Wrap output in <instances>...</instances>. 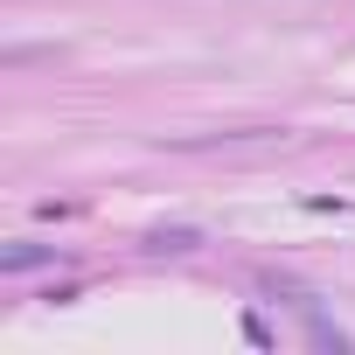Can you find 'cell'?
Listing matches in <instances>:
<instances>
[{
  "instance_id": "6da1fadb",
  "label": "cell",
  "mask_w": 355,
  "mask_h": 355,
  "mask_svg": "<svg viewBox=\"0 0 355 355\" xmlns=\"http://www.w3.org/2000/svg\"><path fill=\"white\" fill-rule=\"evenodd\" d=\"M28 265H49L42 244H15V251H0V272H28Z\"/></svg>"
}]
</instances>
